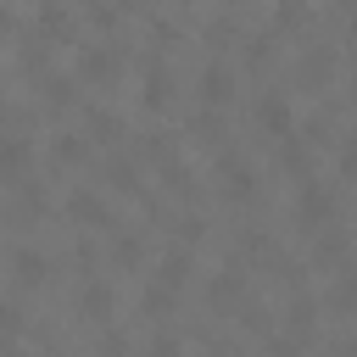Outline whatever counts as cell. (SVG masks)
<instances>
[{
	"label": "cell",
	"instance_id": "277c9868",
	"mask_svg": "<svg viewBox=\"0 0 357 357\" xmlns=\"http://www.w3.org/2000/svg\"><path fill=\"white\" fill-rule=\"evenodd\" d=\"M218 190H223L229 201H251V195H257V173H251V162H240V156L218 162Z\"/></svg>",
	"mask_w": 357,
	"mask_h": 357
},
{
	"label": "cell",
	"instance_id": "4fadbf2b",
	"mask_svg": "<svg viewBox=\"0 0 357 357\" xmlns=\"http://www.w3.org/2000/svg\"><path fill=\"white\" fill-rule=\"evenodd\" d=\"M39 28H45V39H67V28H73V17H67V6H56V0H45V6H39Z\"/></svg>",
	"mask_w": 357,
	"mask_h": 357
},
{
	"label": "cell",
	"instance_id": "4316f807",
	"mask_svg": "<svg viewBox=\"0 0 357 357\" xmlns=\"http://www.w3.org/2000/svg\"><path fill=\"white\" fill-rule=\"evenodd\" d=\"M351 95H357V73H351Z\"/></svg>",
	"mask_w": 357,
	"mask_h": 357
},
{
	"label": "cell",
	"instance_id": "52a82bcc",
	"mask_svg": "<svg viewBox=\"0 0 357 357\" xmlns=\"http://www.w3.org/2000/svg\"><path fill=\"white\" fill-rule=\"evenodd\" d=\"M28 162H33V145L17 134H0V178H22Z\"/></svg>",
	"mask_w": 357,
	"mask_h": 357
},
{
	"label": "cell",
	"instance_id": "9a60e30c",
	"mask_svg": "<svg viewBox=\"0 0 357 357\" xmlns=\"http://www.w3.org/2000/svg\"><path fill=\"white\" fill-rule=\"evenodd\" d=\"M56 162H67V167L89 162V134H61L56 139Z\"/></svg>",
	"mask_w": 357,
	"mask_h": 357
},
{
	"label": "cell",
	"instance_id": "5bb4252c",
	"mask_svg": "<svg viewBox=\"0 0 357 357\" xmlns=\"http://www.w3.org/2000/svg\"><path fill=\"white\" fill-rule=\"evenodd\" d=\"M329 73H335V56L329 50H307L301 56V78L307 84H329Z\"/></svg>",
	"mask_w": 357,
	"mask_h": 357
},
{
	"label": "cell",
	"instance_id": "5b68a950",
	"mask_svg": "<svg viewBox=\"0 0 357 357\" xmlns=\"http://www.w3.org/2000/svg\"><path fill=\"white\" fill-rule=\"evenodd\" d=\"M67 218L84 223V229H106V223H112V206H106L95 190H73V195H67Z\"/></svg>",
	"mask_w": 357,
	"mask_h": 357
},
{
	"label": "cell",
	"instance_id": "603a6c76",
	"mask_svg": "<svg viewBox=\"0 0 357 357\" xmlns=\"http://www.w3.org/2000/svg\"><path fill=\"white\" fill-rule=\"evenodd\" d=\"M340 173L357 178V134H346V145H340Z\"/></svg>",
	"mask_w": 357,
	"mask_h": 357
},
{
	"label": "cell",
	"instance_id": "9c48e42d",
	"mask_svg": "<svg viewBox=\"0 0 357 357\" xmlns=\"http://www.w3.org/2000/svg\"><path fill=\"white\" fill-rule=\"evenodd\" d=\"M78 307H84V318H89V324H106V318H112V307H117V296H112V284H100V279H95V284H84Z\"/></svg>",
	"mask_w": 357,
	"mask_h": 357
},
{
	"label": "cell",
	"instance_id": "ac0fdd59",
	"mask_svg": "<svg viewBox=\"0 0 357 357\" xmlns=\"http://www.w3.org/2000/svg\"><path fill=\"white\" fill-rule=\"evenodd\" d=\"M167 89H173V78H167L162 67H151V78H145V106L162 112V106H167Z\"/></svg>",
	"mask_w": 357,
	"mask_h": 357
},
{
	"label": "cell",
	"instance_id": "2e32d148",
	"mask_svg": "<svg viewBox=\"0 0 357 357\" xmlns=\"http://www.w3.org/2000/svg\"><path fill=\"white\" fill-rule=\"evenodd\" d=\"M173 301H178V290H173V284H162V279H151V284H145V312H151V318H167V307H173Z\"/></svg>",
	"mask_w": 357,
	"mask_h": 357
},
{
	"label": "cell",
	"instance_id": "d6986e66",
	"mask_svg": "<svg viewBox=\"0 0 357 357\" xmlns=\"http://www.w3.org/2000/svg\"><path fill=\"white\" fill-rule=\"evenodd\" d=\"M318 324V312H312V301H296L290 307V340H307V329Z\"/></svg>",
	"mask_w": 357,
	"mask_h": 357
},
{
	"label": "cell",
	"instance_id": "484cf974",
	"mask_svg": "<svg viewBox=\"0 0 357 357\" xmlns=\"http://www.w3.org/2000/svg\"><path fill=\"white\" fill-rule=\"evenodd\" d=\"M123 6H151V0H123Z\"/></svg>",
	"mask_w": 357,
	"mask_h": 357
},
{
	"label": "cell",
	"instance_id": "ba28073f",
	"mask_svg": "<svg viewBox=\"0 0 357 357\" xmlns=\"http://www.w3.org/2000/svg\"><path fill=\"white\" fill-rule=\"evenodd\" d=\"M201 100H206V106H229V100H234V73L212 61V67L201 73Z\"/></svg>",
	"mask_w": 357,
	"mask_h": 357
},
{
	"label": "cell",
	"instance_id": "83f0119b",
	"mask_svg": "<svg viewBox=\"0 0 357 357\" xmlns=\"http://www.w3.org/2000/svg\"><path fill=\"white\" fill-rule=\"evenodd\" d=\"M0 123H6V100H0Z\"/></svg>",
	"mask_w": 357,
	"mask_h": 357
},
{
	"label": "cell",
	"instance_id": "e0dca14e",
	"mask_svg": "<svg viewBox=\"0 0 357 357\" xmlns=\"http://www.w3.org/2000/svg\"><path fill=\"white\" fill-rule=\"evenodd\" d=\"M312 234H318V257H324V262H340V257H346V234H340L335 223H324V229H312Z\"/></svg>",
	"mask_w": 357,
	"mask_h": 357
},
{
	"label": "cell",
	"instance_id": "7c38bea8",
	"mask_svg": "<svg viewBox=\"0 0 357 357\" xmlns=\"http://www.w3.org/2000/svg\"><path fill=\"white\" fill-rule=\"evenodd\" d=\"M156 279L173 284V290H184V284H190V251H167L162 268H156Z\"/></svg>",
	"mask_w": 357,
	"mask_h": 357
},
{
	"label": "cell",
	"instance_id": "ffe728a7",
	"mask_svg": "<svg viewBox=\"0 0 357 357\" xmlns=\"http://www.w3.org/2000/svg\"><path fill=\"white\" fill-rule=\"evenodd\" d=\"M89 139H117V117L112 112H89V128H84Z\"/></svg>",
	"mask_w": 357,
	"mask_h": 357
},
{
	"label": "cell",
	"instance_id": "f1b7e54d",
	"mask_svg": "<svg viewBox=\"0 0 357 357\" xmlns=\"http://www.w3.org/2000/svg\"><path fill=\"white\" fill-rule=\"evenodd\" d=\"M346 6H357V0H346Z\"/></svg>",
	"mask_w": 357,
	"mask_h": 357
},
{
	"label": "cell",
	"instance_id": "44dd1931",
	"mask_svg": "<svg viewBox=\"0 0 357 357\" xmlns=\"http://www.w3.org/2000/svg\"><path fill=\"white\" fill-rule=\"evenodd\" d=\"M284 167H290V173H307V167H312V156H307V145H296V134L284 139Z\"/></svg>",
	"mask_w": 357,
	"mask_h": 357
},
{
	"label": "cell",
	"instance_id": "7402d4cb",
	"mask_svg": "<svg viewBox=\"0 0 357 357\" xmlns=\"http://www.w3.org/2000/svg\"><path fill=\"white\" fill-rule=\"evenodd\" d=\"M17 329H22V312L11 301H0V340H17Z\"/></svg>",
	"mask_w": 357,
	"mask_h": 357
},
{
	"label": "cell",
	"instance_id": "6da1fadb",
	"mask_svg": "<svg viewBox=\"0 0 357 357\" xmlns=\"http://www.w3.org/2000/svg\"><path fill=\"white\" fill-rule=\"evenodd\" d=\"M296 223H301L307 234H312V229H324V223H335V195H329L324 184H312V178H307V184L296 190Z\"/></svg>",
	"mask_w": 357,
	"mask_h": 357
},
{
	"label": "cell",
	"instance_id": "d4e9b609",
	"mask_svg": "<svg viewBox=\"0 0 357 357\" xmlns=\"http://www.w3.org/2000/svg\"><path fill=\"white\" fill-rule=\"evenodd\" d=\"M50 100L67 106V100H73V84H67V78H50Z\"/></svg>",
	"mask_w": 357,
	"mask_h": 357
},
{
	"label": "cell",
	"instance_id": "cb8c5ba5",
	"mask_svg": "<svg viewBox=\"0 0 357 357\" xmlns=\"http://www.w3.org/2000/svg\"><path fill=\"white\" fill-rule=\"evenodd\" d=\"M139 257H145V245H139V240H128V234H123V240H117V262H139Z\"/></svg>",
	"mask_w": 357,
	"mask_h": 357
},
{
	"label": "cell",
	"instance_id": "7a4b0ae2",
	"mask_svg": "<svg viewBox=\"0 0 357 357\" xmlns=\"http://www.w3.org/2000/svg\"><path fill=\"white\" fill-rule=\"evenodd\" d=\"M251 117H257V128H262L268 139H290V134H296V112H290L284 95H262V100L251 106Z\"/></svg>",
	"mask_w": 357,
	"mask_h": 357
},
{
	"label": "cell",
	"instance_id": "8fae6325",
	"mask_svg": "<svg viewBox=\"0 0 357 357\" xmlns=\"http://www.w3.org/2000/svg\"><path fill=\"white\" fill-rule=\"evenodd\" d=\"M329 307H335V312H357V273H351V268L335 273V284H329Z\"/></svg>",
	"mask_w": 357,
	"mask_h": 357
},
{
	"label": "cell",
	"instance_id": "3957f363",
	"mask_svg": "<svg viewBox=\"0 0 357 357\" xmlns=\"http://www.w3.org/2000/svg\"><path fill=\"white\" fill-rule=\"evenodd\" d=\"M117 73H123V61H117L112 45H84V56H78V78H84V84L100 89V84H112Z\"/></svg>",
	"mask_w": 357,
	"mask_h": 357
},
{
	"label": "cell",
	"instance_id": "8992f818",
	"mask_svg": "<svg viewBox=\"0 0 357 357\" xmlns=\"http://www.w3.org/2000/svg\"><path fill=\"white\" fill-rule=\"evenodd\" d=\"M11 279H17L22 290H39V284L50 279V257H45V251H33V245L11 251Z\"/></svg>",
	"mask_w": 357,
	"mask_h": 357
},
{
	"label": "cell",
	"instance_id": "30bf717a",
	"mask_svg": "<svg viewBox=\"0 0 357 357\" xmlns=\"http://www.w3.org/2000/svg\"><path fill=\"white\" fill-rule=\"evenodd\" d=\"M206 296H212L218 307H240V301H245V273H240V268H229V273H218V279L206 284Z\"/></svg>",
	"mask_w": 357,
	"mask_h": 357
}]
</instances>
